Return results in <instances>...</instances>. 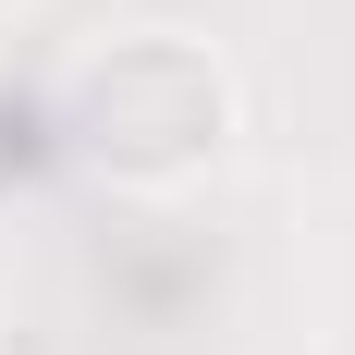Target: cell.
Segmentation results:
<instances>
[{
    "instance_id": "6da1fadb",
    "label": "cell",
    "mask_w": 355,
    "mask_h": 355,
    "mask_svg": "<svg viewBox=\"0 0 355 355\" xmlns=\"http://www.w3.org/2000/svg\"><path fill=\"white\" fill-rule=\"evenodd\" d=\"M62 135L110 184H196L233 147V73L196 37H110L98 62H73Z\"/></svg>"
},
{
    "instance_id": "7a4b0ae2",
    "label": "cell",
    "mask_w": 355,
    "mask_h": 355,
    "mask_svg": "<svg viewBox=\"0 0 355 355\" xmlns=\"http://www.w3.org/2000/svg\"><path fill=\"white\" fill-rule=\"evenodd\" d=\"M12 12H25V0H0V25H12Z\"/></svg>"
}]
</instances>
